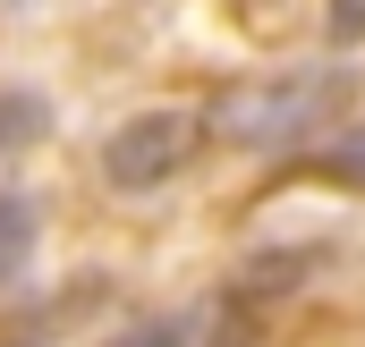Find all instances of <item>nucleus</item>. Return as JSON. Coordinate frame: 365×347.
Masks as SVG:
<instances>
[{
    "label": "nucleus",
    "mask_w": 365,
    "mask_h": 347,
    "mask_svg": "<svg viewBox=\"0 0 365 347\" xmlns=\"http://www.w3.org/2000/svg\"><path fill=\"white\" fill-rule=\"evenodd\" d=\"M357 102V68L323 60V68H280V77H247L212 102V136L238 144V153H289V144H314L340 110Z\"/></svg>",
    "instance_id": "obj_1"
},
{
    "label": "nucleus",
    "mask_w": 365,
    "mask_h": 347,
    "mask_svg": "<svg viewBox=\"0 0 365 347\" xmlns=\"http://www.w3.org/2000/svg\"><path fill=\"white\" fill-rule=\"evenodd\" d=\"M195 153H204V119L195 110H136L128 127H110L102 178L110 186H170Z\"/></svg>",
    "instance_id": "obj_2"
},
{
    "label": "nucleus",
    "mask_w": 365,
    "mask_h": 347,
    "mask_svg": "<svg viewBox=\"0 0 365 347\" xmlns=\"http://www.w3.org/2000/svg\"><path fill=\"white\" fill-rule=\"evenodd\" d=\"M43 127H51V110L34 93H0V144H34Z\"/></svg>",
    "instance_id": "obj_3"
},
{
    "label": "nucleus",
    "mask_w": 365,
    "mask_h": 347,
    "mask_svg": "<svg viewBox=\"0 0 365 347\" xmlns=\"http://www.w3.org/2000/svg\"><path fill=\"white\" fill-rule=\"evenodd\" d=\"M26 246H34V212L0 195V271H17V262H26Z\"/></svg>",
    "instance_id": "obj_4"
},
{
    "label": "nucleus",
    "mask_w": 365,
    "mask_h": 347,
    "mask_svg": "<svg viewBox=\"0 0 365 347\" xmlns=\"http://www.w3.org/2000/svg\"><path fill=\"white\" fill-rule=\"evenodd\" d=\"M195 339V314H179V322H136L128 339H110V347H187Z\"/></svg>",
    "instance_id": "obj_5"
},
{
    "label": "nucleus",
    "mask_w": 365,
    "mask_h": 347,
    "mask_svg": "<svg viewBox=\"0 0 365 347\" xmlns=\"http://www.w3.org/2000/svg\"><path fill=\"white\" fill-rule=\"evenodd\" d=\"M323 170H331V178H349V186H365V127H349V136L323 153Z\"/></svg>",
    "instance_id": "obj_6"
},
{
    "label": "nucleus",
    "mask_w": 365,
    "mask_h": 347,
    "mask_svg": "<svg viewBox=\"0 0 365 347\" xmlns=\"http://www.w3.org/2000/svg\"><path fill=\"white\" fill-rule=\"evenodd\" d=\"M331 43H365V0H331Z\"/></svg>",
    "instance_id": "obj_7"
}]
</instances>
